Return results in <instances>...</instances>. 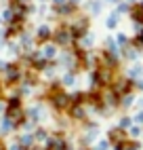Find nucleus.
Wrapping results in <instances>:
<instances>
[{
	"instance_id": "nucleus-13",
	"label": "nucleus",
	"mask_w": 143,
	"mask_h": 150,
	"mask_svg": "<svg viewBox=\"0 0 143 150\" xmlns=\"http://www.w3.org/2000/svg\"><path fill=\"white\" fill-rule=\"evenodd\" d=\"M137 121H139V123H143V112H141V114H137Z\"/></svg>"
},
{
	"instance_id": "nucleus-9",
	"label": "nucleus",
	"mask_w": 143,
	"mask_h": 150,
	"mask_svg": "<svg viewBox=\"0 0 143 150\" xmlns=\"http://www.w3.org/2000/svg\"><path fill=\"white\" fill-rule=\"evenodd\" d=\"M141 74V68H132L130 70V76H139Z\"/></svg>"
},
{
	"instance_id": "nucleus-7",
	"label": "nucleus",
	"mask_w": 143,
	"mask_h": 150,
	"mask_svg": "<svg viewBox=\"0 0 143 150\" xmlns=\"http://www.w3.org/2000/svg\"><path fill=\"white\" fill-rule=\"evenodd\" d=\"M116 23H118V17H116V15H109V17H107V28H114Z\"/></svg>"
},
{
	"instance_id": "nucleus-17",
	"label": "nucleus",
	"mask_w": 143,
	"mask_h": 150,
	"mask_svg": "<svg viewBox=\"0 0 143 150\" xmlns=\"http://www.w3.org/2000/svg\"><path fill=\"white\" fill-rule=\"evenodd\" d=\"M0 150H2V146H0Z\"/></svg>"
},
{
	"instance_id": "nucleus-12",
	"label": "nucleus",
	"mask_w": 143,
	"mask_h": 150,
	"mask_svg": "<svg viewBox=\"0 0 143 150\" xmlns=\"http://www.w3.org/2000/svg\"><path fill=\"white\" fill-rule=\"evenodd\" d=\"M97 150H107V144H105V142H101V144H99V148H97Z\"/></svg>"
},
{
	"instance_id": "nucleus-10",
	"label": "nucleus",
	"mask_w": 143,
	"mask_h": 150,
	"mask_svg": "<svg viewBox=\"0 0 143 150\" xmlns=\"http://www.w3.org/2000/svg\"><path fill=\"white\" fill-rule=\"evenodd\" d=\"M118 42H120V45H126V36L120 34V36H118Z\"/></svg>"
},
{
	"instance_id": "nucleus-2",
	"label": "nucleus",
	"mask_w": 143,
	"mask_h": 150,
	"mask_svg": "<svg viewBox=\"0 0 143 150\" xmlns=\"http://www.w3.org/2000/svg\"><path fill=\"white\" fill-rule=\"evenodd\" d=\"M132 17H135L137 21H143V2H141L139 6H135V8H132Z\"/></svg>"
},
{
	"instance_id": "nucleus-1",
	"label": "nucleus",
	"mask_w": 143,
	"mask_h": 150,
	"mask_svg": "<svg viewBox=\"0 0 143 150\" xmlns=\"http://www.w3.org/2000/svg\"><path fill=\"white\" fill-rule=\"evenodd\" d=\"M57 42H61V45L69 42V32H67V30H59V32H57Z\"/></svg>"
},
{
	"instance_id": "nucleus-8",
	"label": "nucleus",
	"mask_w": 143,
	"mask_h": 150,
	"mask_svg": "<svg viewBox=\"0 0 143 150\" xmlns=\"http://www.w3.org/2000/svg\"><path fill=\"white\" fill-rule=\"evenodd\" d=\"M109 137H111V139L116 137V142H120V137H122V133H120V131H111V133H109Z\"/></svg>"
},
{
	"instance_id": "nucleus-6",
	"label": "nucleus",
	"mask_w": 143,
	"mask_h": 150,
	"mask_svg": "<svg viewBox=\"0 0 143 150\" xmlns=\"http://www.w3.org/2000/svg\"><path fill=\"white\" fill-rule=\"evenodd\" d=\"M42 55H44V57H53V55H55V47H44Z\"/></svg>"
},
{
	"instance_id": "nucleus-15",
	"label": "nucleus",
	"mask_w": 143,
	"mask_h": 150,
	"mask_svg": "<svg viewBox=\"0 0 143 150\" xmlns=\"http://www.w3.org/2000/svg\"><path fill=\"white\" fill-rule=\"evenodd\" d=\"M55 2H57V4H61V2H63V0H55Z\"/></svg>"
},
{
	"instance_id": "nucleus-16",
	"label": "nucleus",
	"mask_w": 143,
	"mask_h": 150,
	"mask_svg": "<svg viewBox=\"0 0 143 150\" xmlns=\"http://www.w3.org/2000/svg\"><path fill=\"white\" fill-rule=\"evenodd\" d=\"M11 150H19V148H17V146H13V148H11Z\"/></svg>"
},
{
	"instance_id": "nucleus-5",
	"label": "nucleus",
	"mask_w": 143,
	"mask_h": 150,
	"mask_svg": "<svg viewBox=\"0 0 143 150\" xmlns=\"http://www.w3.org/2000/svg\"><path fill=\"white\" fill-rule=\"evenodd\" d=\"M6 72H8V78H11V81H15V78L19 76V72H17V68H13V66H11V68H8V70H6Z\"/></svg>"
},
{
	"instance_id": "nucleus-4",
	"label": "nucleus",
	"mask_w": 143,
	"mask_h": 150,
	"mask_svg": "<svg viewBox=\"0 0 143 150\" xmlns=\"http://www.w3.org/2000/svg\"><path fill=\"white\" fill-rule=\"evenodd\" d=\"M48 34H50V32H48V28H40V30H38L40 40H46V38H48Z\"/></svg>"
},
{
	"instance_id": "nucleus-11",
	"label": "nucleus",
	"mask_w": 143,
	"mask_h": 150,
	"mask_svg": "<svg viewBox=\"0 0 143 150\" xmlns=\"http://www.w3.org/2000/svg\"><path fill=\"white\" fill-rule=\"evenodd\" d=\"M63 83H65V85H72V83H74V76H65Z\"/></svg>"
},
{
	"instance_id": "nucleus-14",
	"label": "nucleus",
	"mask_w": 143,
	"mask_h": 150,
	"mask_svg": "<svg viewBox=\"0 0 143 150\" xmlns=\"http://www.w3.org/2000/svg\"><path fill=\"white\" fill-rule=\"evenodd\" d=\"M139 42H141V45H143V32H141V34H139Z\"/></svg>"
},
{
	"instance_id": "nucleus-3",
	"label": "nucleus",
	"mask_w": 143,
	"mask_h": 150,
	"mask_svg": "<svg viewBox=\"0 0 143 150\" xmlns=\"http://www.w3.org/2000/svg\"><path fill=\"white\" fill-rule=\"evenodd\" d=\"M65 104H67V97H65V95H57V97H55V106H57V108H63Z\"/></svg>"
}]
</instances>
